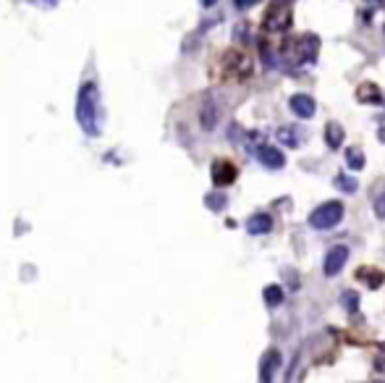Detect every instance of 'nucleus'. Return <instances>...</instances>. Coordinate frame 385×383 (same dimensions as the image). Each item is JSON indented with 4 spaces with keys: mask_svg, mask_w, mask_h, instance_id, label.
Wrapping results in <instances>:
<instances>
[{
    "mask_svg": "<svg viewBox=\"0 0 385 383\" xmlns=\"http://www.w3.org/2000/svg\"><path fill=\"white\" fill-rule=\"evenodd\" d=\"M202 6H215V0H202Z\"/></svg>",
    "mask_w": 385,
    "mask_h": 383,
    "instance_id": "obj_24",
    "label": "nucleus"
},
{
    "mask_svg": "<svg viewBox=\"0 0 385 383\" xmlns=\"http://www.w3.org/2000/svg\"><path fill=\"white\" fill-rule=\"evenodd\" d=\"M265 302H268L270 307H275V305H280V302H283V289H280V286H268V289H265Z\"/></svg>",
    "mask_w": 385,
    "mask_h": 383,
    "instance_id": "obj_16",
    "label": "nucleus"
},
{
    "mask_svg": "<svg viewBox=\"0 0 385 383\" xmlns=\"http://www.w3.org/2000/svg\"><path fill=\"white\" fill-rule=\"evenodd\" d=\"M356 100L359 103H372V105H377V103H383V92L375 87V84H359V89H356Z\"/></svg>",
    "mask_w": 385,
    "mask_h": 383,
    "instance_id": "obj_11",
    "label": "nucleus"
},
{
    "mask_svg": "<svg viewBox=\"0 0 385 383\" xmlns=\"http://www.w3.org/2000/svg\"><path fill=\"white\" fill-rule=\"evenodd\" d=\"M257 3H259V0H234V6L236 8H241V11H244V8H252Z\"/></svg>",
    "mask_w": 385,
    "mask_h": 383,
    "instance_id": "obj_20",
    "label": "nucleus"
},
{
    "mask_svg": "<svg viewBox=\"0 0 385 383\" xmlns=\"http://www.w3.org/2000/svg\"><path fill=\"white\" fill-rule=\"evenodd\" d=\"M265 27H268L270 32H275V29H289L291 27V11L283 0H275L273 11H270L268 19H265Z\"/></svg>",
    "mask_w": 385,
    "mask_h": 383,
    "instance_id": "obj_3",
    "label": "nucleus"
},
{
    "mask_svg": "<svg viewBox=\"0 0 385 383\" xmlns=\"http://www.w3.org/2000/svg\"><path fill=\"white\" fill-rule=\"evenodd\" d=\"M343 140H346L343 126L341 123H335V121H331V123L325 126V142H328V147H331V150H338L343 144Z\"/></svg>",
    "mask_w": 385,
    "mask_h": 383,
    "instance_id": "obj_10",
    "label": "nucleus"
},
{
    "mask_svg": "<svg viewBox=\"0 0 385 383\" xmlns=\"http://www.w3.org/2000/svg\"><path fill=\"white\" fill-rule=\"evenodd\" d=\"M291 110L299 116V119H312L315 116V100L310 98V95H294L291 98Z\"/></svg>",
    "mask_w": 385,
    "mask_h": 383,
    "instance_id": "obj_8",
    "label": "nucleus"
},
{
    "mask_svg": "<svg viewBox=\"0 0 385 383\" xmlns=\"http://www.w3.org/2000/svg\"><path fill=\"white\" fill-rule=\"evenodd\" d=\"M364 3H375V8H380V6H385V0H364Z\"/></svg>",
    "mask_w": 385,
    "mask_h": 383,
    "instance_id": "obj_22",
    "label": "nucleus"
},
{
    "mask_svg": "<svg viewBox=\"0 0 385 383\" xmlns=\"http://www.w3.org/2000/svg\"><path fill=\"white\" fill-rule=\"evenodd\" d=\"M335 186H338V189H343L346 195H354V192H356V181H354V179H349V176H338V179H335Z\"/></svg>",
    "mask_w": 385,
    "mask_h": 383,
    "instance_id": "obj_17",
    "label": "nucleus"
},
{
    "mask_svg": "<svg viewBox=\"0 0 385 383\" xmlns=\"http://www.w3.org/2000/svg\"><path fill=\"white\" fill-rule=\"evenodd\" d=\"M346 260H349V250H346V247H333V250L325 255V265H322L325 276H328V278L338 276L343 271Z\"/></svg>",
    "mask_w": 385,
    "mask_h": 383,
    "instance_id": "obj_4",
    "label": "nucleus"
},
{
    "mask_svg": "<svg viewBox=\"0 0 385 383\" xmlns=\"http://www.w3.org/2000/svg\"><path fill=\"white\" fill-rule=\"evenodd\" d=\"M343 305L354 313V310H356V294H354V292H343Z\"/></svg>",
    "mask_w": 385,
    "mask_h": 383,
    "instance_id": "obj_18",
    "label": "nucleus"
},
{
    "mask_svg": "<svg viewBox=\"0 0 385 383\" xmlns=\"http://www.w3.org/2000/svg\"><path fill=\"white\" fill-rule=\"evenodd\" d=\"M343 218V205L341 202H335V200H331V202H322L317 210H312L310 216V226L317 231H325V229H333V226H338Z\"/></svg>",
    "mask_w": 385,
    "mask_h": 383,
    "instance_id": "obj_2",
    "label": "nucleus"
},
{
    "mask_svg": "<svg viewBox=\"0 0 385 383\" xmlns=\"http://www.w3.org/2000/svg\"><path fill=\"white\" fill-rule=\"evenodd\" d=\"M377 140H380V142H385V129H380V132H377Z\"/></svg>",
    "mask_w": 385,
    "mask_h": 383,
    "instance_id": "obj_23",
    "label": "nucleus"
},
{
    "mask_svg": "<svg viewBox=\"0 0 385 383\" xmlns=\"http://www.w3.org/2000/svg\"><path fill=\"white\" fill-rule=\"evenodd\" d=\"M356 278H359V281L367 278V284L372 286V289H377V286L383 284V273H377V271H362V268H359V271H356Z\"/></svg>",
    "mask_w": 385,
    "mask_h": 383,
    "instance_id": "obj_15",
    "label": "nucleus"
},
{
    "mask_svg": "<svg viewBox=\"0 0 385 383\" xmlns=\"http://www.w3.org/2000/svg\"><path fill=\"white\" fill-rule=\"evenodd\" d=\"M207 205H210V208H223L225 205V197H207Z\"/></svg>",
    "mask_w": 385,
    "mask_h": 383,
    "instance_id": "obj_21",
    "label": "nucleus"
},
{
    "mask_svg": "<svg viewBox=\"0 0 385 383\" xmlns=\"http://www.w3.org/2000/svg\"><path fill=\"white\" fill-rule=\"evenodd\" d=\"M257 158H259V163L265 165V168H273V171H278L286 165V155L280 153L278 147H270V144H259L257 147Z\"/></svg>",
    "mask_w": 385,
    "mask_h": 383,
    "instance_id": "obj_5",
    "label": "nucleus"
},
{
    "mask_svg": "<svg viewBox=\"0 0 385 383\" xmlns=\"http://www.w3.org/2000/svg\"><path fill=\"white\" fill-rule=\"evenodd\" d=\"M76 123L86 137L103 134V98L95 82H84L76 92Z\"/></svg>",
    "mask_w": 385,
    "mask_h": 383,
    "instance_id": "obj_1",
    "label": "nucleus"
},
{
    "mask_svg": "<svg viewBox=\"0 0 385 383\" xmlns=\"http://www.w3.org/2000/svg\"><path fill=\"white\" fill-rule=\"evenodd\" d=\"M278 142H283L286 147H299L296 129H291V126H283V129H278Z\"/></svg>",
    "mask_w": 385,
    "mask_h": 383,
    "instance_id": "obj_13",
    "label": "nucleus"
},
{
    "mask_svg": "<svg viewBox=\"0 0 385 383\" xmlns=\"http://www.w3.org/2000/svg\"><path fill=\"white\" fill-rule=\"evenodd\" d=\"M246 231H249L252 236L268 234V231H273V218H270L268 213H257V216H252V218L246 220Z\"/></svg>",
    "mask_w": 385,
    "mask_h": 383,
    "instance_id": "obj_9",
    "label": "nucleus"
},
{
    "mask_svg": "<svg viewBox=\"0 0 385 383\" xmlns=\"http://www.w3.org/2000/svg\"><path fill=\"white\" fill-rule=\"evenodd\" d=\"M215 123H218V108H215L213 103H207V105L202 108V126L210 132Z\"/></svg>",
    "mask_w": 385,
    "mask_h": 383,
    "instance_id": "obj_14",
    "label": "nucleus"
},
{
    "mask_svg": "<svg viewBox=\"0 0 385 383\" xmlns=\"http://www.w3.org/2000/svg\"><path fill=\"white\" fill-rule=\"evenodd\" d=\"M280 362V354L275 350L265 352V357H262V365H259V378L262 383H273V375H275V368H278Z\"/></svg>",
    "mask_w": 385,
    "mask_h": 383,
    "instance_id": "obj_7",
    "label": "nucleus"
},
{
    "mask_svg": "<svg viewBox=\"0 0 385 383\" xmlns=\"http://www.w3.org/2000/svg\"><path fill=\"white\" fill-rule=\"evenodd\" d=\"M236 176H239V171H236L234 163H228V160H218V163H213V181L218 186L234 184Z\"/></svg>",
    "mask_w": 385,
    "mask_h": 383,
    "instance_id": "obj_6",
    "label": "nucleus"
},
{
    "mask_svg": "<svg viewBox=\"0 0 385 383\" xmlns=\"http://www.w3.org/2000/svg\"><path fill=\"white\" fill-rule=\"evenodd\" d=\"M346 163H349V168H352V171H362V168H364V155H362V150H356V147H349V150H346Z\"/></svg>",
    "mask_w": 385,
    "mask_h": 383,
    "instance_id": "obj_12",
    "label": "nucleus"
},
{
    "mask_svg": "<svg viewBox=\"0 0 385 383\" xmlns=\"http://www.w3.org/2000/svg\"><path fill=\"white\" fill-rule=\"evenodd\" d=\"M375 213H377V218H385V192L375 202Z\"/></svg>",
    "mask_w": 385,
    "mask_h": 383,
    "instance_id": "obj_19",
    "label": "nucleus"
}]
</instances>
